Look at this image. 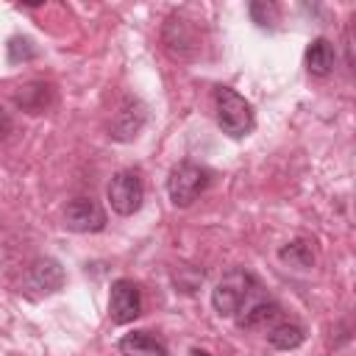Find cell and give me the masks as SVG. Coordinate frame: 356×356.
I'll use <instances>...</instances> for the list:
<instances>
[{"label":"cell","mask_w":356,"mask_h":356,"mask_svg":"<svg viewBox=\"0 0 356 356\" xmlns=\"http://www.w3.org/2000/svg\"><path fill=\"white\" fill-rule=\"evenodd\" d=\"M256 289H259V281L248 270H231L217 281L211 292V306L220 317H236L250 300L259 298Z\"/></svg>","instance_id":"cell-1"},{"label":"cell","mask_w":356,"mask_h":356,"mask_svg":"<svg viewBox=\"0 0 356 356\" xmlns=\"http://www.w3.org/2000/svg\"><path fill=\"white\" fill-rule=\"evenodd\" d=\"M214 111H217V122H220L222 134H228L231 139H242L253 131V108L239 92L228 89V86H217L214 89Z\"/></svg>","instance_id":"cell-2"},{"label":"cell","mask_w":356,"mask_h":356,"mask_svg":"<svg viewBox=\"0 0 356 356\" xmlns=\"http://www.w3.org/2000/svg\"><path fill=\"white\" fill-rule=\"evenodd\" d=\"M209 170L200 167V164H192V161H181L170 170V178H167V192H170V200L172 206H192L195 197L209 186Z\"/></svg>","instance_id":"cell-3"},{"label":"cell","mask_w":356,"mask_h":356,"mask_svg":"<svg viewBox=\"0 0 356 356\" xmlns=\"http://www.w3.org/2000/svg\"><path fill=\"white\" fill-rule=\"evenodd\" d=\"M106 195H108V203H111V209H114L117 214L131 217V214H136V211L142 209L145 184H142L139 172H134V170H120V172L108 181Z\"/></svg>","instance_id":"cell-4"},{"label":"cell","mask_w":356,"mask_h":356,"mask_svg":"<svg viewBox=\"0 0 356 356\" xmlns=\"http://www.w3.org/2000/svg\"><path fill=\"white\" fill-rule=\"evenodd\" d=\"M142 312V292L134 281L128 278H117L111 284V292H108V317L111 323L117 325H125L131 320H136Z\"/></svg>","instance_id":"cell-5"},{"label":"cell","mask_w":356,"mask_h":356,"mask_svg":"<svg viewBox=\"0 0 356 356\" xmlns=\"http://www.w3.org/2000/svg\"><path fill=\"white\" fill-rule=\"evenodd\" d=\"M64 225L75 234H95L106 228V211L92 197H75L64 209Z\"/></svg>","instance_id":"cell-6"},{"label":"cell","mask_w":356,"mask_h":356,"mask_svg":"<svg viewBox=\"0 0 356 356\" xmlns=\"http://www.w3.org/2000/svg\"><path fill=\"white\" fill-rule=\"evenodd\" d=\"M28 284L44 295L58 292L64 286V270L56 259H36L28 270Z\"/></svg>","instance_id":"cell-7"},{"label":"cell","mask_w":356,"mask_h":356,"mask_svg":"<svg viewBox=\"0 0 356 356\" xmlns=\"http://www.w3.org/2000/svg\"><path fill=\"white\" fill-rule=\"evenodd\" d=\"M306 70L312 72V75H317V78H325V75H331L334 72V67H337V50H334V44L328 42V39H314V42H309V47H306Z\"/></svg>","instance_id":"cell-8"},{"label":"cell","mask_w":356,"mask_h":356,"mask_svg":"<svg viewBox=\"0 0 356 356\" xmlns=\"http://www.w3.org/2000/svg\"><path fill=\"white\" fill-rule=\"evenodd\" d=\"M120 353L122 356H167V345L156 339L147 331H131L120 339Z\"/></svg>","instance_id":"cell-9"},{"label":"cell","mask_w":356,"mask_h":356,"mask_svg":"<svg viewBox=\"0 0 356 356\" xmlns=\"http://www.w3.org/2000/svg\"><path fill=\"white\" fill-rule=\"evenodd\" d=\"M278 314H281L278 303H273V300H267V298H256V300H250V303L236 314V323H239V328H261V325L275 323Z\"/></svg>","instance_id":"cell-10"},{"label":"cell","mask_w":356,"mask_h":356,"mask_svg":"<svg viewBox=\"0 0 356 356\" xmlns=\"http://www.w3.org/2000/svg\"><path fill=\"white\" fill-rule=\"evenodd\" d=\"M303 339H306V334L295 323H278V325H273L267 331V342L273 348H278V350H292V348L303 345Z\"/></svg>","instance_id":"cell-11"},{"label":"cell","mask_w":356,"mask_h":356,"mask_svg":"<svg viewBox=\"0 0 356 356\" xmlns=\"http://www.w3.org/2000/svg\"><path fill=\"white\" fill-rule=\"evenodd\" d=\"M278 259L295 270H309L314 264V253H312V245L306 239H295V242H286L281 250H278Z\"/></svg>","instance_id":"cell-12"},{"label":"cell","mask_w":356,"mask_h":356,"mask_svg":"<svg viewBox=\"0 0 356 356\" xmlns=\"http://www.w3.org/2000/svg\"><path fill=\"white\" fill-rule=\"evenodd\" d=\"M248 11H250V19L259 28H267V25H273L278 19V6L275 3H267V0H253L248 6Z\"/></svg>","instance_id":"cell-13"},{"label":"cell","mask_w":356,"mask_h":356,"mask_svg":"<svg viewBox=\"0 0 356 356\" xmlns=\"http://www.w3.org/2000/svg\"><path fill=\"white\" fill-rule=\"evenodd\" d=\"M36 56V50H33V44H31V39H22V36H14L11 42H8V61H28V58H33Z\"/></svg>","instance_id":"cell-14"},{"label":"cell","mask_w":356,"mask_h":356,"mask_svg":"<svg viewBox=\"0 0 356 356\" xmlns=\"http://www.w3.org/2000/svg\"><path fill=\"white\" fill-rule=\"evenodd\" d=\"M11 134V117L6 114V108L0 106V139H6Z\"/></svg>","instance_id":"cell-15"},{"label":"cell","mask_w":356,"mask_h":356,"mask_svg":"<svg viewBox=\"0 0 356 356\" xmlns=\"http://www.w3.org/2000/svg\"><path fill=\"white\" fill-rule=\"evenodd\" d=\"M189 356H211V353H209V350H200V348H192Z\"/></svg>","instance_id":"cell-16"}]
</instances>
